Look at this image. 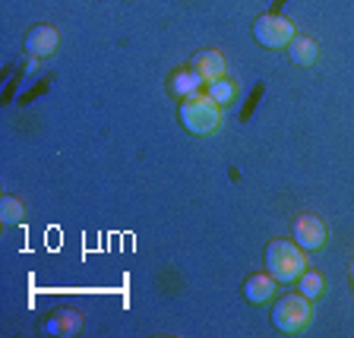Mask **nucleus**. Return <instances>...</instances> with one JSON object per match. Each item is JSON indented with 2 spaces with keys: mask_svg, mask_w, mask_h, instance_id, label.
<instances>
[{
  "mask_svg": "<svg viewBox=\"0 0 354 338\" xmlns=\"http://www.w3.org/2000/svg\"><path fill=\"white\" fill-rule=\"evenodd\" d=\"M180 126L193 136H212L221 126V104L209 92L180 98Z\"/></svg>",
  "mask_w": 354,
  "mask_h": 338,
  "instance_id": "obj_1",
  "label": "nucleus"
},
{
  "mask_svg": "<svg viewBox=\"0 0 354 338\" xmlns=\"http://www.w3.org/2000/svg\"><path fill=\"white\" fill-rule=\"evenodd\" d=\"M266 272L275 281H297L307 272V250L295 241H272L266 247Z\"/></svg>",
  "mask_w": 354,
  "mask_h": 338,
  "instance_id": "obj_2",
  "label": "nucleus"
},
{
  "mask_svg": "<svg viewBox=\"0 0 354 338\" xmlns=\"http://www.w3.org/2000/svg\"><path fill=\"white\" fill-rule=\"evenodd\" d=\"M310 323H313V303L307 294H285L272 307V326L285 335H297L310 329Z\"/></svg>",
  "mask_w": 354,
  "mask_h": 338,
  "instance_id": "obj_3",
  "label": "nucleus"
},
{
  "mask_svg": "<svg viewBox=\"0 0 354 338\" xmlns=\"http://www.w3.org/2000/svg\"><path fill=\"white\" fill-rule=\"evenodd\" d=\"M253 38H257L263 48H269V51H281V48H288V44L295 41V22L279 13L257 16V22H253Z\"/></svg>",
  "mask_w": 354,
  "mask_h": 338,
  "instance_id": "obj_4",
  "label": "nucleus"
},
{
  "mask_svg": "<svg viewBox=\"0 0 354 338\" xmlns=\"http://www.w3.org/2000/svg\"><path fill=\"white\" fill-rule=\"evenodd\" d=\"M291 237H295V243L301 247V250L313 253L319 250L326 243V237H329V228L323 225V218H317V215H297L295 228H291Z\"/></svg>",
  "mask_w": 354,
  "mask_h": 338,
  "instance_id": "obj_5",
  "label": "nucleus"
},
{
  "mask_svg": "<svg viewBox=\"0 0 354 338\" xmlns=\"http://www.w3.org/2000/svg\"><path fill=\"white\" fill-rule=\"evenodd\" d=\"M60 48V35L54 26H35V29L26 35V51L32 57H51Z\"/></svg>",
  "mask_w": 354,
  "mask_h": 338,
  "instance_id": "obj_6",
  "label": "nucleus"
},
{
  "mask_svg": "<svg viewBox=\"0 0 354 338\" xmlns=\"http://www.w3.org/2000/svg\"><path fill=\"white\" fill-rule=\"evenodd\" d=\"M190 70H196L199 76H203V82H215L225 76V57H221L215 48H206V51H196L190 60Z\"/></svg>",
  "mask_w": 354,
  "mask_h": 338,
  "instance_id": "obj_7",
  "label": "nucleus"
},
{
  "mask_svg": "<svg viewBox=\"0 0 354 338\" xmlns=\"http://www.w3.org/2000/svg\"><path fill=\"white\" fill-rule=\"evenodd\" d=\"M243 297H247V303H266L275 297V279L269 272H253L247 275V281H243Z\"/></svg>",
  "mask_w": 354,
  "mask_h": 338,
  "instance_id": "obj_8",
  "label": "nucleus"
},
{
  "mask_svg": "<svg viewBox=\"0 0 354 338\" xmlns=\"http://www.w3.org/2000/svg\"><path fill=\"white\" fill-rule=\"evenodd\" d=\"M288 57L295 60L297 66H313L319 57V44L307 35H295V41L288 44Z\"/></svg>",
  "mask_w": 354,
  "mask_h": 338,
  "instance_id": "obj_9",
  "label": "nucleus"
},
{
  "mask_svg": "<svg viewBox=\"0 0 354 338\" xmlns=\"http://www.w3.org/2000/svg\"><path fill=\"white\" fill-rule=\"evenodd\" d=\"M203 76L196 73V70H177L174 76H171V92H174L177 98H187V95H196V92H203Z\"/></svg>",
  "mask_w": 354,
  "mask_h": 338,
  "instance_id": "obj_10",
  "label": "nucleus"
},
{
  "mask_svg": "<svg viewBox=\"0 0 354 338\" xmlns=\"http://www.w3.org/2000/svg\"><path fill=\"white\" fill-rule=\"evenodd\" d=\"M206 92L215 98V102L221 104V108H228V104L237 98V82L231 79V76H221V79L209 82V86H206Z\"/></svg>",
  "mask_w": 354,
  "mask_h": 338,
  "instance_id": "obj_11",
  "label": "nucleus"
},
{
  "mask_svg": "<svg viewBox=\"0 0 354 338\" xmlns=\"http://www.w3.org/2000/svg\"><path fill=\"white\" fill-rule=\"evenodd\" d=\"M22 215H26L22 199H16V196H3V199H0V221H3V225H19Z\"/></svg>",
  "mask_w": 354,
  "mask_h": 338,
  "instance_id": "obj_12",
  "label": "nucleus"
},
{
  "mask_svg": "<svg viewBox=\"0 0 354 338\" xmlns=\"http://www.w3.org/2000/svg\"><path fill=\"white\" fill-rule=\"evenodd\" d=\"M297 285H301V294H307L310 301H317L319 294H323V288H326V281H323V275L317 272V269H307V272L297 279Z\"/></svg>",
  "mask_w": 354,
  "mask_h": 338,
  "instance_id": "obj_13",
  "label": "nucleus"
},
{
  "mask_svg": "<svg viewBox=\"0 0 354 338\" xmlns=\"http://www.w3.org/2000/svg\"><path fill=\"white\" fill-rule=\"evenodd\" d=\"M351 281H354V265H351Z\"/></svg>",
  "mask_w": 354,
  "mask_h": 338,
  "instance_id": "obj_14",
  "label": "nucleus"
}]
</instances>
